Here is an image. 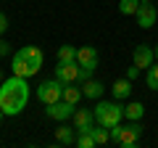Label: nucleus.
<instances>
[{"label":"nucleus","instance_id":"1","mask_svg":"<svg viewBox=\"0 0 158 148\" xmlns=\"http://www.w3.org/2000/svg\"><path fill=\"white\" fill-rule=\"evenodd\" d=\"M29 85L24 77H8L3 85H0V108H3V114L6 116H16L21 114L24 108L29 103Z\"/></svg>","mask_w":158,"mask_h":148},{"label":"nucleus","instance_id":"2","mask_svg":"<svg viewBox=\"0 0 158 148\" xmlns=\"http://www.w3.org/2000/svg\"><path fill=\"white\" fill-rule=\"evenodd\" d=\"M42 63H45V56H42V50H40L37 45H24L21 50L13 56L11 72L16 74V77L29 80V77H34V74L42 69Z\"/></svg>","mask_w":158,"mask_h":148},{"label":"nucleus","instance_id":"3","mask_svg":"<svg viewBox=\"0 0 158 148\" xmlns=\"http://www.w3.org/2000/svg\"><path fill=\"white\" fill-rule=\"evenodd\" d=\"M92 111H95V124H103L108 130L121 124V119H124V106L118 101H98Z\"/></svg>","mask_w":158,"mask_h":148},{"label":"nucleus","instance_id":"4","mask_svg":"<svg viewBox=\"0 0 158 148\" xmlns=\"http://www.w3.org/2000/svg\"><path fill=\"white\" fill-rule=\"evenodd\" d=\"M140 137H142V124H140V122H129V124H116V127H111V140L118 143L121 148L137 146Z\"/></svg>","mask_w":158,"mask_h":148},{"label":"nucleus","instance_id":"5","mask_svg":"<svg viewBox=\"0 0 158 148\" xmlns=\"http://www.w3.org/2000/svg\"><path fill=\"white\" fill-rule=\"evenodd\" d=\"M61 98H63V82H58L56 77H53V80H45L37 87V101L42 103V106H50V103L61 101Z\"/></svg>","mask_w":158,"mask_h":148},{"label":"nucleus","instance_id":"6","mask_svg":"<svg viewBox=\"0 0 158 148\" xmlns=\"http://www.w3.org/2000/svg\"><path fill=\"white\" fill-rule=\"evenodd\" d=\"M74 111H77V106L74 103H69V101H56V103H50V106L45 108V114H48V119H56V122H66V119H71L74 116Z\"/></svg>","mask_w":158,"mask_h":148},{"label":"nucleus","instance_id":"7","mask_svg":"<svg viewBox=\"0 0 158 148\" xmlns=\"http://www.w3.org/2000/svg\"><path fill=\"white\" fill-rule=\"evenodd\" d=\"M56 80L63 82V85L77 82V80H79V63H77V61H58V66H56Z\"/></svg>","mask_w":158,"mask_h":148},{"label":"nucleus","instance_id":"8","mask_svg":"<svg viewBox=\"0 0 158 148\" xmlns=\"http://www.w3.org/2000/svg\"><path fill=\"white\" fill-rule=\"evenodd\" d=\"M135 16H137V24H140L142 29H150L153 24H156V19H158V6H156V3H145V0H142Z\"/></svg>","mask_w":158,"mask_h":148},{"label":"nucleus","instance_id":"9","mask_svg":"<svg viewBox=\"0 0 158 148\" xmlns=\"http://www.w3.org/2000/svg\"><path fill=\"white\" fill-rule=\"evenodd\" d=\"M153 61H156V50H153L150 45H137L135 53H132V63L140 69H150Z\"/></svg>","mask_w":158,"mask_h":148},{"label":"nucleus","instance_id":"10","mask_svg":"<svg viewBox=\"0 0 158 148\" xmlns=\"http://www.w3.org/2000/svg\"><path fill=\"white\" fill-rule=\"evenodd\" d=\"M71 124L77 127V130H90L92 124H95V111L92 108H77L71 116Z\"/></svg>","mask_w":158,"mask_h":148},{"label":"nucleus","instance_id":"11","mask_svg":"<svg viewBox=\"0 0 158 148\" xmlns=\"http://www.w3.org/2000/svg\"><path fill=\"white\" fill-rule=\"evenodd\" d=\"M77 63H79V66H90V69H95V66H98V50H95L92 45L77 48Z\"/></svg>","mask_w":158,"mask_h":148},{"label":"nucleus","instance_id":"12","mask_svg":"<svg viewBox=\"0 0 158 148\" xmlns=\"http://www.w3.org/2000/svg\"><path fill=\"white\" fill-rule=\"evenodd\" d=\"M56 143L61 146H77V127L69 124H58L56 127Z\"/></svg>","mask_w":158,"mask_h":148},{"label":"nucleus","instance_id":"13","mask_svg":"<svg viewBox=\"0 0 158 148\" xmlns=\"http://www.w3.org/2000/svg\"><path fill=\"white\" fill-rule=\"evenodd\" d=\"M103 90H106V85H103V82H98V80H92V77L82 82V93H85V98L100 101V98H103Z\"/></svg>","mask_w":158,"mask_h":148},{"label":"nucleus","instance_id":"14","mask_svg":"<svg viewBox=\"0 0 158 148\" xmlns=\"http://www.w3.org/2000/svg\"><path fill=\"white\" fill-rule=\"evenodd\" d=\"M111 95L116 98V101H124V98L132 95V80L129 77H124V80H116L111 85Z\"/></svg>","mask_w":158,"mask_h":148},{"label":"nucleus","instance_id":"15","mask_svg":"<svg viewBox=\"0 0 158 148\" xmlns=\"http://www.w3.org/2000/svg\"><path fill=\"white\" fill-rule=\"evenodd\" d=\"M142 116H145V106H142L140 101H132V103H127V106H124V119L140 122Z\"/></svg>","mask_w":158,"mask_h":148},{"label":"nucleus","instance_id":"16","mask_svg":"<svg viewBox=\"0 0 158 148\" xmlns=\"http://www.w3.org/2000/svg\"><path fill=\"white\" fill-rule=\"evenodd\" d=\"M82 98H85V93H82V87H77V82L63 85V101H69V103H74V106H77Z\"/></svg>","mask_w":158,"mask_h":148},{"label":"nucleus","instance_id":"17","mask_svg":"<svg viewBox=\"0 0 158 148\" xmlns=\"http://www.w3.org/2000/svg\"><path fill=\"white\" fill-rule=\"evenodd\" d=\"M92 127H95V124H92ZM92 127H90V130H77V146H79V148H95Z\"/></svg>","mask_w":158,"mask_h":148},{"label":"nucleus","instance_id":"18","mask_svg":"<svg viewBox=\"0 0 158 148\" xmlns=\"http://www.w3.org/2000/svg\"><path fill=\"white\" fill-rule=\"evenodd\" d=\"M92 137H95V146H106V143H111V130L103 124H95L92 127Z\"/></svg>","mask_w":158,"mask_h":148},{"label":"nucleus","instance_id":"19","mask_svg":"<svg viewBox=\"0 0 158 148\" xmlns=\"http://www.w3.org/2000/svg\"><path fill=\"white\" fill-rule=\"evenodd\" d=\"M142 0H118V11L124 13V16H135L137 8H140Z\"/></svg>","mask_w":158,"mask_h":148},{"label":"nucleus","instance_id":"20","mask_svg":"<svg viewBox=\"0 0 158 148\" xmlns=\"http://www.w3.org/2000/svg\"><path fill=\"white\" fill-rule=\"evenodd\" d=\"M58 61H77V48L74 45H61L58 48Z\"/></svg>","mask_w":158,"mask_h":148},{"label":"nucleus","instance_id":"21","mask_svg":"<svg viewBox=\"0 0 158 148\" xmlns=\"http://www.w3.org/2000/svg\"><path fill=\"white\" fill-rule=\"evenodd\" d=\"M145 82H148V87H150V90H158V61L153 63L150 69H148V74H145Z\"/></svg>","mask_w":158,"mask_h":148},{"label":"nucleus","instance_id":"22","mask_svg":"<svg viewBox=\"0 0 158 148\" xmlns=\"http://www.w3.org/2000/svg\"><path fill=\"white\" fill-rule=\"evenodd\" d=\"M92 72H95V69H90V66H79V85H82V82H85V80H90V77H92Z\"/></svg>","mask_w":158,"mask_h":148},{"label":"nucleus","instance_id":"23","mask_svg":"<svg viewBox=\"0 0 158 148\" xmlns=\"http://www.w3.org/2000/svg\"><path fill=\"white\" fill-rule=\"evenodd\" d=\"M140 72H142V69H140V66H135V63H132V66H129V69H127V77H129V80H132V82H135V80H137V77H140Z\"/></svg>","mask_w":158,"mask_h":148},{"label":"nucleus","instance_id":"24","mask_svg":"<svg viewBox=\"0 0 158 148\" xmlns=\"http://www.w3.org/2000/svg\"><path fill=\"white\" fill-rule=\"evenodd\" d=\"M6 29H8V19H6V13L0 11V34H6Z\"/></svg>","mask_w":158,"mask_h":148},{"label":"nucleus","instance_id":"25","mask_svg":"<svg viewBox=\"0 0 158 148\" xmlns=\"http://www.w3.org/2000/svg\"><path fill=\"white\" fill-rule=\"evenodd\" d=\"M8 53H11V45L6 40H0V56H8Z\"/></svg>","mask_w":158,"mask_h":148},{"label":"nucleus","instance_id":"26","mask_svg":"<svg viewBox=\"0 0 158 148\" xmlns=\"http://www.w3.org/2000/svg\"><path fill=\"white\" fill-rule=\"evenodd\" d=\"M153 50H156V61H158V42H156V48H153Z\"/></svg>","mask_w":158,"mask_h":148},{"label":"nucleus","instance_id":"27","mask_svg":"<svg viewBox=\"0 0 158 148\" xmlns=\"http://www.w3.org/2000/svg\"><path fill=\"white\" fill-rule=\"evenodd\" d=\"M145 3H158V0H145Z\"/></svg>","mask_w":158,"mask_h":148},{"label":"nucleus","instance_id":"28","mask_svg":"<svg viewBox=\"0 0 158 148\" xmlns=\"http://www.w3.org/2000/svg\"><path fill=\"white\" fill-rule=\"evenodd\" d=\"M0 119H3V108H0Z\"/></svg>","mask_w":158,"mask_h":148}]
</instances>
